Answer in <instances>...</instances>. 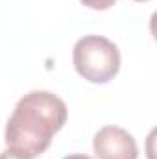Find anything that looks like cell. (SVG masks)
I'll list each match as a JSON object with an SVG mask.
<instances>
[{"label": "cell", "mask_w": 157, "mask_h": 159, "mask_svg": "<svg viewBox=\"0 0 157 159\" xmlns=\"http://www.w3.org/2000/svg\"><path fill=\"white\" fill-rule=\"evenodd\" d=\"M72 63L83 80L91 83H107L120 70V50L107 37L85 35L74 44Z\"/></svg>", "instance_id": "7a4b0ae2"}, {"label": "cell", "mask_w": 157, "mask_h": 159, "mask_svg": "<svg viewBox=\"0 0 157 159\" xmlns=\"http://www.w3.org/2000/svg\"><path fill=\"white\" fill-rule=\"evenodd\" d=\"M79 2L91 9H96V11H105L117 4V0H79Z\"/></svg>", "instance_id": "277c9868"}, {"label": "cell", "mask_w": 157, "mask_h": 159, "mask_svg": "<svg viewBox=\"0 0 157 159\" xmlns=\"http://www.w3.org/2000/svg\"><path fill=\"white\" fill-rule=\"evenodd\" d=\"M135 2H148V0H135Z\"/></svg>", "instance_id": "52a82bcc"}, {"label": "cell", "mask_w": 157, "mask_h": 159, "mask_svg": "<svg viewBox=\"0 0 157 159\" xmlns=\"http://www.w3.org/2000/svg\"><path fill=\"white\" fill-rule=\"evenodd\" d=\"M67 122V104L50 91L24 94L6 124L7 148L20 150L30 157L46 152L54 135Z\"/></svg>", "instance_id": "6da1fadb"}, {"label": "cell", "mask_w": 157, "mask_h": 159, "mask_svg": "<svg viewBox=\"0 0 157 159\" xmlns=\"http://www.w3.org/2000/svg\"><path fill=\"white\" fill-rule=\"evenodd\" d=\"M0 159H34V157H30L28 154H24V152H20V150L7 148V150H4V152L0 154Z\"/></svg>", "instance_id": "5b68a950"}, {"label": "cell", "mask_w": 157, "mask_h": 159, "mask_svg": "<svg viewBox=\"0 0 157 159\" xmlns=\"http://www.w3.org/2000/svg\"><path fill=\"white\" fill-rule=\"evenodd\" d=\"M63 159H92V157L85 156V154H70V156H65Z\"/></svg>", "instance_id": "8992f818"}, {"label": "cell", "mask_w": 157, "mask_h": 159, "mask_svg": "<svg viewBox=\"0 0 157 159\" xmlns=\"http://www.w3.org/2000/svg\"><path fill=\"white\" fill-rule=\"evenodd\" d=\"M92 150L98 159H139L133 135L120 126H104L92 139Z\"/></svg>", "instance_id": "3957f363"}]
</instances>
